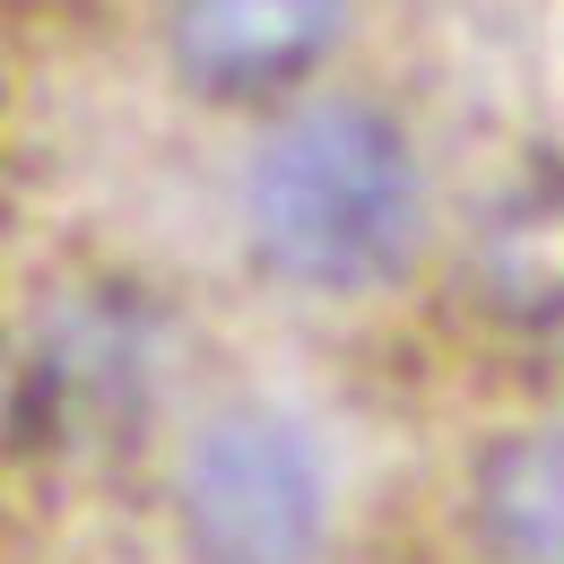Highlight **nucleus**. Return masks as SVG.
Here are the masks:
<instances>
[{
    "label": "nucleus",
    "instance_id": "obj_1",
    "mask_svg": "<svg viewBox=\"0 0 564 564\" xmlns=\"http://www.w3.org/2000/svg\"><path fill=\"white\" fill-rule=\"evenodd\" d=\"M425 235V174L409 131L365 96L295 105L243 165V243L304 295H365L400 279Z\"/></svg>",
    "mask_w": 564,
    "mask_h": 564
},
{
    "label": "nucleus",
    "instance_id": "obj_2",
    "mask_svg": "<svg viewBox=\"0 0 564 564\" xmlns=\"http://www.w3.org/2000/svg\"><path fill=\"white\" fill-rule=\"evenodd\" d=\"M174 530L192 564H313L330 539L322 434L279 400H235L200 417L174 469Z\"/></svg>",
    "mask_w": 564,
    "mask_h": 564
},
{
    "label": "nucleus",
    "instance_id": "obj_3",
    "mask_svg": "<svg viewBox=\"0 0 564 564\" xmlns=\"http://www.w3.org/2000/svg\"><path fill=\"white\" fill-rule=\"evenodd\" d=\"M148 400V330L113 295H70L53 322H35V348L18 356L9 425L18 443H62V434H122Z\"/></svg>",
    "mask_w": 564,
    "mask_h": 564
},
{
    "label": "nucleus",
    "instance_id": "obj_4",
    "mask_svg": "<svg viewBox=\"0 0 564 564\" xmlns=\"http://www.w3.org/2000/svg\"><path fill=\"white\" fill-rule=\"evenodd\" d=\"M356 0H165V53L200 96H270L304 78Z\"/></svg>",
    "mask_w": 564,
    "mask_h": 564
},
{
    "label": "nucleus",
    "instance_id": "obj_5",
    "mask_svg": "<svg viewBox=\"0 0 564 564\" xmlns=\"http://www.w3.org/2000/svg\"><path fill=\"white\" fill-rule=\"evenodd\" d=\"M469 279L487 295V313L521 330H556L564 322V165H521L478 217L469 243Z\"/></svg>",
    "mask_w": 564,
    "mask_h": 564
},
{
    "label": "nucleus",
    "instance_id": "obj_6",
    "mask_svg": "<svg viewBox=\"0 0 564 564\" xmlns=\"http://www.w3.org/2000/svg\"><path fill=\"white\" fill-rule=\"evenodd\" d=\"M469 530L487 564H564V417H530L478 452Z\"/></svg>",
    "mask_w": 564,
    "mask_h": 564
}]
</instances>
